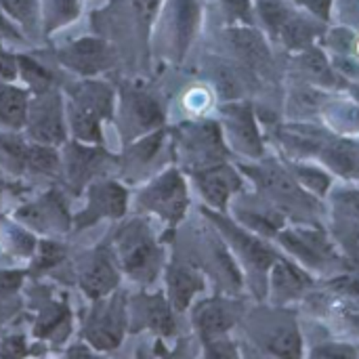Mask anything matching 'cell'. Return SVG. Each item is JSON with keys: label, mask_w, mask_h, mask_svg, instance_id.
<instances>
[{"label": "cell", "mask_w": 359, "mask_h": 359, "mask_svg": "<svg viewBox=\"0 0 359 359\" xmlns=\"http://www.w3.org/2000/svg\"><path fill=\"white\" fill-rule=\"evenodd\" d=\"M200 21V6L196 0H170L168 6V27H170V46L177 57H183L187 50L196 27Z\"/></svg>", "instance_id": "18"}, {"label": "cell", "mask_w": 359, "mask_h": 359, "mask_svg": "<svg viewBox=\"0 0 359 359\" xmlns=\"http://www.w3.org/2000/svg\"><path fill=\"white\" fill-rule=\"evenodd\" d=\"M297 67L301 72V76L309 82V84H318V86H334L339 82L337 78V69L330 61V57L318 48L316 44L301 50L297 55Z\"/></svg>", "instance_id": "22"}, {"label": "cell", "mask_w": 359, "mask_h": 359, "mask_svg": "<svg viewBox=\"0 0 359 359\" xmlns=\"http://www.w3.org/2000/svg\"><path fill=\"white\" fill-rule=\"evenodd\" d=\"M351 322H353V324L359 328V316H353V318H351Z\"/></svg>", "instance_id": "43"}, {"label": "cell", "mask_w": 359, "mask_h": 359, "mask_svg": "<svg viewBox=\"0 0 359 359\" xmlns=\"http://www.w3.org/2000/svg\"><path fill=\"white\" fill-rule=\"evenodd\" d=\"M204 288V278L198 269L185 263H170L166 267V299L177 311L191 305L194 297Z\"/></svg>", "instance_id": "17"}, {"label": "cell", "mask_w": 359, "mask_h": 359, "mask_svg": "<svg viewBox=\"0 0 359 359\" xmlns=\"http://www.w3.org/2000/svg\"><path fill=\"white\" fill-rule=\"evenodd\" d=\"M133 4H135V8L139 11V15H141L143 19H149V17L156 13L160 0H133Z\"/></svg>", "instance_id": "42"}, {"label": "cell", "mask_w": 359, "mask_h": 359, "mask_svg": "<svg viewBox=\"0 0 359 359\" xmlns=\"http://www.w3.org/2000/svg\"><path fill=\"white\" fill-rule=\"evenodd\" d=\"M25 166H29L36 175H50L59 168V158L48 145H34L25 154Z\"/></svg>", "instance_id": "31"}, {"label": "cell", "mask_w": 359, "mask_h": 359, "mask_svg": "<svg viewBox=\"0 0 359 359\" xmlns=\"http://www.w3.org/2000/svg\"><path fill=\"white\" fill-rule=\"evenodd\" d=\"M185 149L189 154V158L198 164V166H215L221 160L223 149V141H221V133L215 124H204V126H194L189 128L187 137L183 139Z\"/></svg>", "instance_id": "20"}, {"label": "cell", "mask_w": 359, "mask_h": 359, "mask_svg": "<svg viewBox=\"0 0 359 359\" xmlns=\"http://www.w3.org/2000/svg\"><path fill=\"white\" fill-rule=\"evenodd\" d=\"M162 120H164L162 107L151 95L141 93V90L124 93V97H122L124 133H128L130 137H137L141 133L156 128Z\"/></svg>", "instance_id": "12"}, {"label": "cell", "mask_w": 359, "mask_h": 359, "mask_svg": "<svg viewBox=\"0 0 359 359\" xmlns=\"http://www.w3.org/2000/svg\"><path fill=\"white\" fill-rule=\"evenodd\" d=\"M114 90L99 80H82L67 88V122L74 137L88 145L101 141V120L111 118Z\"/></svg>", "instance_id": "1"}, {"label": "cell", "mask_w": 359, "mask_h": 359, "mask_svg": "<svg viewBox=\"0 0 359 359\" xmlns=\"http://www.w3.org/2000/svg\"><path fill=\"white\" fill-rule=\"evenodd\" d=\"M332 172L355 179L359 177V145L349 139H328L320 151Z\"/></svg>", "instance_id": "23"}, {"label": "cell", "mask_w": 359, "mask_h": 359, "mask_svg": "<svg viewBox=\"0 0 359 359\" xmlns=\"http://www.w3.org/2000/svg\"><path fill=\"white\" fill-rule=\"evenodd\" d=\"M252 334L269 355L280 359H301L303 355V343L297 322L288 316H269L252 330Z\"/></svg>", "instance_id": "6"}, {"label": "cell", "mask_w": 359, "mask_h": 359, "mask_svg": "<svg viewBox=\"0 0 359 359\" xmlns=\"http://www.w3.org/2000/svg\"><path fill=\"white\" fill-rule=\"evenodd\" d=\"M271 284L276 290L278 301H290L297 299L307 286H309V278L299 271L297 267H292L286 261H276L273 263V271H271Z\"/></svg>", "instance_id": "27"}, {"label": "cell", "mask_w": 359, "mask_h": 359, "mask_svg": "<svg viewBox=\"0 0 359 359\" xmlns=\"http://www.w3.org/2000/svg\"><path fill=\"white\" fill-rule=\"evenodd\" d=\"M139 204L141 208L156 212L170 225H177L187 208V187L183 177L177 170L160 175L151 185L141 191Z\"/></svg>", "instance_id": "5"}, {"label": "cell", "mask_w": 359, "mask_h": 359, "mask_svg": "<svg viewBox=\"0 0 359 359\" xmlns=\"http://www.w3.org/2000/svg\"><path fill=\"white\" fill-rule=\"evenodd\" d=\"M280 240L309 265H320L322 261L332 259L328 240L318 231H286L280 236Z\"/></svg>", "instance_id": "21"}, {"label": "cell", "mask_w": 359, "mask_h": 359, "mask_svg": "<svg viewBox=\"0 0 359 359\" xmlns=\"http://www.w3.org/2000/svg\"><path fill=\"white\" fill-rule=\"evenodd\" d=\"M118 284H120V265L111 252L101 248L86 257L80 269V288L88 299L93 301L103 299L116 292Z\"/></svg>", "instance_id": "10"}, {"label": "cell", "mask_w": 359, "mask_h": 359, "mask_svg": "<svg viewBox=\"0 0 359 359\" xmlns=\"http://www.w3.org/2000/svg\"><path fill=\"white\" fill-rule=\"evenodd\" d=\"M242 318L240 303L225 299H210L200 303L194 309V326L204 343L221 339L227 330H231Z\"/></svg>", "instance_id": "11"}, {"label": "cell", "mask_w": 359, "mask_h": 359, "mask_svg": "<svg viewBox=\"0 0 359 359\" xmlns=\"http://www.w3.org/2000/svg\"><path fill=\"white\" fill-rule=\"evenodd\" d=\"M223 6L231 21L255 27V8L250 0H223Z\"/></svg>", "instance_id": "33"}, {"label": "cell", "mask_w": 359, "mask_h": 359, "mask_svg": "<svg viewBox=\"0 0 359 359\" xmlns=\"http://www.w3.org/2000/svg\"><path fill=\"white\" fill-rule=\"evenodd\" d=\"M17 76H21L36 95L53 88V72H48L44 65L29 57L17 55Z\"/></svg>", "instance_id": "28"}, {"label": "cell", "mask_w": 359, "mask_h": 359, "mask_svg": "<svg viewBox=\"0 0 359 359\" xmlns=\"http://www.w3.org/2000/svg\"><path fill=\"white\" fill-rule=\"evenodd\" d=\"M0 8L11 23L27 36H36L42 27L40 0H0Z\"/></svg>", "instance_id": "26"}, {"label": "cell", "mask_w": 359, "mask_h": 359, "mask_svg": "<svg viewBox=\"0 0 359 359\" xmlns=\"http://www.w3.org/2000/svg\"><path fill=\"white\" fill-rule=\"evenodd\" d=\"M309 359H355V351L349 345H322Z\"/></svg>", "instance_id": "37"}, {"label": "cell", "mask_w": 359, "mask_h": 359, "mask_svg": "<svg viewBox=\"0 0 359 359\" xmlns=\"http://www.w3.org/2000/svg\"><path fill=\"white\" fill-rule=\"evenodd\" d=\"M116 261L120 271L141 284L156 280L162 267V250L143 221H130L116 233Z\"/></svg>", "instance_id": "2"}, {"label": "cell", "mask_w": 359, "mask_h": 359, "mask_svg": "<svg viewBox=\"0 0 359 359\" xmlns=\"http://www.w3.org/2000/svg\"><path fill=\"white\" fill-rule=\"evenodd\" d=\"M0 196H2V181H0Z\"/></svg>", "instance_id": "45"}, {"label": "cell", "mask_w": 359, "mask_h": 359, "mask_svg": "<svg viewBox=\"0 0 359 359\" xmlns=\"http://www.w3.org/2000/svg\"><path fill=\"white\" fill-rule=\"evenodd\" d=\"M27 358V343L23 337H6L0 341V359H25Z\"/></svg>", "instance_id": "36"}, {"label": "cell", "mask_w": 359, "mask_h": 359, "mask_svg": "<svg viewBox=\"0 0 359 359\" xmlns=\"http://www.w3.org/2000/svg\"><path fill=\"white\" fill-rule=\"evenodd\" d=\"M86 208L76 217V229L95 225L99 219H120L126 212V189L118 183L103 181L88 187Z\"/></svg>", "instance_id": "8"}, {"label": "cell", "mask_w": 359, "mask_h": 359, "mask_svg": "<svg viewBox=\"0 0 359 359\" xmlns=\"http://www.w3.org/2000/svg\"><path fill=\"white\" fill-rule=\"evenodd\" d=\"M25 154L27 149L21 145V141H17L11 135H2L0 133V166L8 168L11 172H21L25 168Z\"/></svg>", "instance_id": "29"}, {"label": "cell", "mask_w": 359, "mask_h": 359, "mask_svg": "<svg viewBox=\"0 0 359 359\" xmlns=\"http://www.w3.org/2000/svg\"><path fill=\"white\" fill-rule=\"evenodd\" d=\"M0 38H6V40H21L23 34L11 23V19L4 15V11L0 8Z\"/></svg>", "instance_id": "40"}, {"label": "cell", "mask_w": 359, "mask_h": 359, "mask_svg": "<svg viewBox=\"0 0 359 359\" xmlns=\"http://www.w3.org/2000/svg\"><path fill=\"white\" fill-rule=\"evenodd\" d=\"M210 101H212V97H210V90H208L206 86H194V88H189V90L185 93V97H183L185 109H189V111H194V114L206 111L208 105H210Z\"/></svg>", "instance_id": "34"}, {"label": "cell", "mask_w": 359, "mask_h": 359, "mask_svg": "<svg viewBox=\"0 0 359 359\" xmlns=\"http://www.w3.org/2000/svg\"><path fill=\"white\" fill-rule=\"evenodd\" d=\"M61 65L69 67L80 76H95L107 69L114 61L109 44L101 38H80L57 53Z\"/></svg>", "instance_id": "7"}, {"label": "cell", "mask_w": 359, "mask_h": 359, "mask_svg": "<svg viewBox=\"0 0 359 359\" xmlns=\"http://www.w3.org/2000/svg\"><path fill=\"white\" fill-rule=\"evenodd\" d=\"M206 359H240L238 347L227 339H215L206 343Z\"/></svg>", "instance_id": "35"}, {"label": "cell", "mask_w": 359, "mask_h": 359, "mask_svg": "<svg viewBox=\"0 0 359 359\" xmlns=\"http://www.w3.org/2000/svg\"><path fill=\"white\" fill-rule=\"evenodd\" d=\"M128 324V305L122 294H107L97 299L84 320L82 337L86 339L88 347L97 351H111L116 349Z\"/></svg>", "instance_id": "3"}, {"label": "cell", "mask_w": 359, "mask_h": 359, "mask_svg": "<svg viewBox=\"0 0 359 359\" xmlns=\"http://www.w3.org/2000/svg\"><path fill=\"white\" fill-rule=\"evenodd\" d=\"M27 93L11 82H0V126L21 128L27 122Z\"/></svg>", "instance_id": "24"}, {"label": "cell", "mask_w": 359, "mask_h": 359, "mask_svg": "<svg viewBox=\"0 0 359 359\" xmlns=\"http://www.w3.org/2000/svg\"><path fill=\"white\" fill-rule=\"evenodd\" d=\"M229 42L238 59L252 72H267L271 67V50L263 34L250 25H238L229 29Z\"/></svg>", "instance_id": "15"}, {"label": "cell", "mask_w": 359, "mask_h": 359, "mask_svg": "<svg viewBox=\"0 0 359 359\" xmlns=\"http://www.w3.org/2000/svg\"><path fill=\"white\" fill-rule=\"evenodd\" d=\"M223 114H225V126H227L231 141L242 151H246L250 156H259L263 151V147H261V139H259L250 107L231 103L223 109Z\"/></svg>", "instance_id": "19"}, {"label": "cell", "mask_w": 359, "mask_h": 359, "mask_svg": "<svg viewBox=\"0 0 359 359\" xmlns=\"http://www.w3.org/2000/svg\"><path fill=\"white\" fill-rule=\"evenodd\" d=\"M27 128L29 137L40 145H59L65 141V109L61 95L50 88L29 103L27 107Z\"/></svg>", "instance_id": "4"}, {"label": "cell", "mask_w": 359, "mask_h": 359, "mask_svg": "<svg viewBox=\"0 0 359 359\" xmlns=\"http://www.w3.org/2000/svg\"><path fill=\"white\" fill-rule=\"evenodd\" d=\"M103 160H105L103 151H97L88 145H72L67 151V160H65L69 183L76 189H80L84 185V181L88 177H93L95 170L103 164Z\"/></svg>", "instance_id": "25"}, {"label": "cell", "mask_w": 359, "mask_h": 359, "mask_svg": "<svg viewBox=\"0 0 359 359\" xmlns=\"http://www.w3.org/2000/svg\"><path fill=\"white\" fill-rule=\"evenodd\" d=\"M65 359H105V358H101L99 353H95V351H93V347H88V345H74V347L67 351Z\"/></svg>", "instance_id": "41"}, {"label": "cell", "mask_w": 359, "mask_h": 359, "mask_svg": "<svg viewBox=\"0 0 359 359\" xmlns=\"http://www.w3.org/2000/svg\"><path fill=\"white\" fill-rule=\"evenodd\" d=\"M210 219L221 227V231L227 236V240L231 242V246L236 248V252L244 259V263L250 269H255L259 273H265L267 267L276 263V255L261 240H257V238L240 231L236 225H231L229 221H225V219H221L217 215H210Z\"/></svg>", "instance_id": "16"}, {"label": "cell", "mask_w": 359, "mask_h": 359, "mask_svg": "<svg viewBox=\"0 0 359 359\" xmlns=\"http://www.w3.org/2000/svg\"><path fill=\"white\" fill-rule=\"evenodd\" d=\"M292 4H297L299 8L311 13L313 17L328 21L330 19V11H332V0H290Z\"/></svg>", "instance_id": "38"}, {"label": "cell", "mask_w": 359, "mask_h": 359, "mask_svg": "<svg viewBox=\"0 0 359 359\" xmlns=\"http://www.w3.org/2000/svg\"><path fill=\"white\" fill-rule=\"evenodd\" d=\"M353 95H355V97H358V99H359V84H358V88L353 90Z\"/></svg>", "instance_id": "44"}, {"label": "cell", "mask_w": 359, "mask_h": 359, "mask_svg": "<svg viewBox=\"0 0 359 359\" xmlns=\"http://www.w3.org/2000/svg\"><path fill=\"white\" fill-rule=\"evenodd\" d=\"M292 175L294 177H299V181L311 191H316V194H326V189L330 187V177H326L322 170H318V168H307V166H299V164H294L292 166Z\"/></svg>", "instance_id": "32"}, {"label": "cell", "mask_w": 359, "mask_h": 359, "mask_svg": "<svg viewBox=\"0 0 359 359\" xmlns=\"http://www.w3.org/2000/svg\"><path fill=\"white\" fill-rule=\"evenodd\" d=\"M32 257H34L32 269L36 273H40V271H46V269L57 267L63 261V257H65V248L61 244L53 242V240H46V242L36 244V250H34Z\"/></svg>", "instance_id": "30"}, {"label": "cell", "mask_w": 359, "mask_h": 359, "mask_svg": "<svg viewBox=\"0 0 359 359\" xmlns=\"http://www.w3.org/2000/svg\"><path fill=\"white\" fill-rule=\"evenodd\" d=\"M194 175H196V183L200 187V194L206 198L208 204H212L219 210L225 208V204L229 202V198L242 185L238 172L231 170L229 166H223V164H215V166H208V168H200Z\"/></svg>", "instance_id": "14"}, {"label": "cell", "mask_w": 359, "mask_h": 359, "mask_svg": "<svg viewBox=\"0 0 359 359\" xmlns=\"http://www.w3.org/2000/svg\"><path fill=\"white\" fill-rule=\"evenodd\" d=\"M15 219L27 225L29 229H36L40 233H63L69 229V215L65 208V202L57 191H48L42 198H38L34 204H27L25 208L15 212Z\"/></svg>", "instance_id": "9"}, {"label": "cell", "mask_w": 359, "mask_h": 359, "mask_svg": "<svg viewBox=\"0 0 359 359\" xmlns=\"http://www.w3.org/2000/svg\"><path fill=\"white\" fill-rule=\"evenodd\" d=\"M130 307L137 328L154 330L160 337H170L175 332L172 305L162 294H139Z\"/></svg>", "instance_id": "13"}, {"label": "cell", "mask_w": 359, "mask_h": 359, "mask_svg": "<svg viewBox=\"0 0 359 359\" xmlns=\"http://www.w3.org/2000/svg\"><path fill=\"white\" fill-rule=\"evenodd\" d=\"M17 78V55L8 53L0 44V82H13Z\"/></svg>", "instance_id": "39"}]
</instances>
